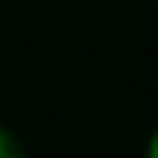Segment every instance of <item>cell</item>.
Wrapping results in <instances>:
<instances>
[{
    "label": "cell",
    "mask_w": 158,
    "mask_h": 158,
    "mask_svg": "<svg viewBox=\"0 0 158 158\" xmlns=\"http://www.w3.org/2000/svg\"><path fill=\"white\" fill-rule=\"evenodd\" d=\"M0 158H23V148H19L16 135L3 126H0Z\"/></svg>",
    "instance_id": "1"
},
{
    "label": "cell",
    "mask_w": 158,
    "mask_h": 158,
    "mask_svg": "<svg viewBox=\"0 0 158 158\" xmlns=\"http://www.w3.org/2000/svg\"><path fill=\"white\" fill-rule=\"evenodd\" d=\"M145 158H158V129H155V135L148 139V148H145Z\"/></svg>",
    "instance_id": "2"
}]
</instances>
